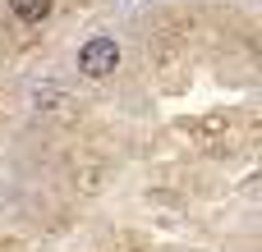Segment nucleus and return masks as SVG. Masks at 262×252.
I'll use <instances>...</instances> for the list:
<instances>
[{
  "mask_svg": "<svg viewBox=\"0 0 262 252\" xmlns=\"http://www.w3.org/2000/svg\"><path fill=\"white\" fill-rule=\"evenodd\" d=\"M9 9H14V18H23V23H41V18L51 14V0H9Z\"/></svg>",
  "mask_w": 262,
  "mask_h": 252,
  "instance_id": "2",
  "label": "nucleus"
},
{
  "mask_svg": "<svg viewBox=\"0 0 262 252\" xmlns=\"http://www.w3.org/2000/svg\"><path fill=\"white\" fill-rule=\"evenodd\" d=\"M78 69H83L88 78H106V73H115V69H120V41H115V37H92V41H83V51H78Z\"/></svg>",
  "mask_w": 262,
  "mask_h": 252,
  "instance_id": "1",
  "label": "nucleus"
}]
</instances>
